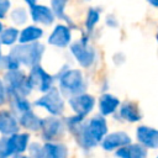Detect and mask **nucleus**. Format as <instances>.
Wrapping results in <instances>:
<instances>
[{
	"instance_id": "f257e3e1",
	"label": "nucleus",
	"mask_w": 158,
	"mask_h": 158,
	"mask_svg": "<svg viewBox=\"0 0 158 158\" xmlns=\"http://www.w3.org/2000/svg\"><path fill=\"white\" fill-rule=\"evenodd\" d=\"M43 52H44L43 44L38 42H28V43H21L14 47L10 52V56L25 65L33 67L38 64Z\"/></svg>"
},
{
	"instance_id": "f03ea898",
	"label": "nucleus",
	"mask_w": 158,
	"mask_h": 158,
	"mask_svg": "<svg viewBox=\"0 0 158 158\" xmlns=\"http://www.w3.org/2000/svg\"><path fill=\"white\" fill-rule=\"evenodd\" d=\"M58 78L60 90L65 95L73 96L83 93L85 89L83 74L79 69H63L60 74H58Z\"/></svg>"
},
{
	"instance_id": "7ed1b4c3",
	"label": "nucleus",
	"mask_w": 158,
	"mask_h": 158,
	"mask_svg": "<svg viewBox=\"0 0 158 158\" xmlns=\"http://www.w3.org/2000/svg\"><path fill=\"white\" fill-rule=\"evenodd\" d=\"M5 83L7 93H15L22 96H27L31 93V89H33L28 78H26L19 69L9 70L5 74Z\"/></svg>"
},
{
	"instance_id": "20e7f679",
	"label": "nucleus",
	"mask_w": 158,
	"mask_h": 158,
	"mask_svg": "<svg viewBox=\"0 0 158 158\" xmlns=\"http://www.w3.org/2000/svg\"><path fill=\"white\" fill-rule=\"evenodd\" d=\"M30 136L27 133L15 135L12 133L11 137H4L0 139V157H7L10 154H19L22 153L27 148Z\"/></svg>"
},
{
	"instance_id": "39448f33",
	"label": "nucleus",
	"mask_w": 158,
	"mask_h": 158,
	"mask_svg": "<svg viewBox=\"0 0 158 158\" xmlns=\"http://www.w3.org/2000/svg\"><path fill=\"white\" fill-rule=\"evenodd\" d=\"M35 105L44 107L48 112H51L54 116L60 115L64 110V101L56 88H51L48 91H46V94L42 98H40L35 102Z\"/></svg>"
},
{
	"instance_id": "423d86ee",
	"label": "nucleus",
	"mask_w": 158,
	"mask_h": 158,
	"mask_svg": "<svg viewBox=\"0 0 158 158\" xmlns=\"http://www.w3.org/2000/svg\"><path fill=\"white\" fill-rule=\"evenodd\" d=\"M70 51L72 53L74 54L75 59L78 60V63L81 65V67H90L94 60H95V51L91 46L88 44V38L86 37H83L81 41H78V42H74L72 46H70Z\"/></svg>"
},
{
	"instance_id": "0eeeda50",
	"label": "nucleus",
	"mask_w": 158,
	"mask_h": 158,
	"mask_svg": "<svg viewBox=\"0 0 158 158\" xmlns=\"http://www.w3.org/2000/svg\"><path fill=\"white\" fill-rule=\"evenodd\" d=\"M28 80H30L32 88H36L40 91H48L52 88L53 77L49 75L47 72H44L38 64H36L31 69Z\"/></svg>"
},
{
	"instance_id": "6e6552de",
	"label": "nucleus",
	"mask_w": 158,
	"mask_h": 158,
	"mask_svg": "<svg viewBox=\"0 0 158 158\" xmlns=\"http://www.w3.org/2000/svg\"><path fill=\"white\" fill-rule=\"evenodd\" d=\"M69 105L72 106V109L77 115L86 116L93 110L95 105V99L91 95L80 93L69 98Z\"/></svg>"
},
{
	"instance_id": "1a4fd4ad",
	"label": "nucleus",
	"mask_w": 158,
	"mask_h": 158,
	"mask_svg": "<svg viewBox=\"0 0 158 158\" xmlns=\"http://www.w3.org/2000/svg\"><path fill=\"white\" fill-rule=\"evenodd\" d=\"M42 136L46 141H52L58 138L64 132L63 122L57 117H47L42 120Z\"/></svg>"
},
{
	"instance_id": "9d476101",
	"label": "nucleus",
	"mask_w": 158,
	"mask_h": 158,
	"mask_svg": "<svg viewBox=\"0 0 158 158\" xmlns=\"http://www.w3.org/2000/svg\"><path fill=\"white\" fill-rule=\"evenodd\" d=\"M137 138L146 148H158V130L147 126H139L136 131Z\"/></svg>"
},
{
	"instance_id": "9b49d317",
	"label": "nucleus",
	"mask_w": 158,
	"mask_h": 158,
	"mask_svg": "<svg viewBox=\"0 0 158 158\" xmlns=\"http://www.w3.org/2000/svg\"><path fill=\"white\" fill-rule=\"evenodd\" d=\"M128 143H131V138L127 133H125V132H112L102 139V148L106 149V151H112L115 148L126 146Z\"/></svg>"
},
{
	"instance_id": "f8f14e48",
	"label": "nucleus",
	"mask_w": 158,
	"mask_h": 158,
	"mask_svg": "<svg viewBox=\"0 0 158 158\" xmlns=\"http://www.w3.org/2000/svg\"><path fill=\"white\" fill-rule=\"evenodd\" d=\"M48 42L57 47H65L70 42V27L64 25H57L52 35L48 38Z\"/></svg>"
},
{
	"instance_id": "ddd939ff",
	"label": "nucleus",
	"mask_w": 158,
	"mask_h": 158,
	"mask_svg": "<svg viewBox=\"0 0 158 158\" xmlns=\"http://www.w3.org/2000/svg\"><path fill=\"white\" fill-rule=\"evenodd\" d=\"M31 16L35 22H40L43 25H51L54 20L53 10H51L43 5H32L31 6Z\"/></svg>"
},
{
	"instance_id": "4468645a",
	"label": "nucleus",
	"mask_w": 158,
	"mask_h": 158,
	"mask_svg": "<svg viewBox=\"0 0 158 158\" xmlns=\"http://www.w3.org/2000/svg\"><path fill=\"white\" fill-rule=\"evenodd\" d=\"M88 128L91 133V136L94 137V139L99 143L104 136L107 132V125H106V120L102 116H94L89 123H88Z\"/></svg>"
},
{
	"instance_id": "2eb2a0df",
	"label": "nucleus",
	"mask_w": 158,
	"mask_h": 158,
	"mask_svg": "<svg viewBox=\"0 0 158 158\" xmlns=\"http://www.w3.org/2000/svg\"><path fill=\"white\" fill-rule=\"evenodd\" d=\"M77 138V142L79 143V146H81L84 149H89L93 148L98 144V142L94 139V137L91 136L89 128H88V123H84L73 133Z\"/></svg>"
},
{
	"instance_id": "dca6fc26",
	"label": "nucleus",
	"mask_w": 158,
	"mask_h": 158,
	"mask_svg": "<svg viewBox=\"0 0 158 158\" xmlns=\"http://www.w3.org/2000/svg\"><path fill=\"white\" fill-rule=\"evenodd\" d=\"M117 157L122 158H144L147 156L146 147L142 144H126L120 147V149L116 152Z\"/></svg>"
},
{
	"instance_id": "f3484780",
	"label": "nucleus",
	"mask_w": 158,
	"mask_h": 158,
	"mask_svg": "<svg viewBox=\"0 0 158 158\" xmlns=\"http://www.w3.org/2000/svg\"><path fill=\"white\" fill-rule=\"evenodd\" d=\"M19 130L15 116L9 111H0V132L5 135L16 133Z\"/></svg>"
},
{
	"instance_id": "a211bd4d",
	"label": "nucleus",
	"mask_w": 158,
	"mask_h": 158,
	"mask_svg": "<svg viewBox=\"0 0 158 158\" xmlns=\"http://www.w3.org/2000/svg\"><path fill=\"white\" fill-rule=\"evenodd\" d=\"M118 99L111 94H104L99 100V107L100 112L102 115H110L116 111L118 106Z\"/></svg>"
},
{
	"instance_id": "6ab92c4d",
	"label": "nucleus",
	"mask_w": 158,
	"mask_h": 158,
	"mask_svg": "<svg viewBox=\"0 0 158 158\" xmlns=\"http://www.w3.org/2000/svg\"><path fill=\"white\" fill-rule=\"evenodd\" d=\"M68 151L67 147L62 143L48 142L43 146V157L48 158H64L67 157Z\"/></svg>"
},
{
	"instance_id": "aec40b11",
	"label": "nucleus",
	"mask_w": 158,
	"mask_h": 158,
	"mask_svg": "<svg viewBox=\"0 0 158 158\" xmlns=\"http://www.w3.org/2000/svg\"><path fill=\"white\" fill-rule=\"evenodd\" d=\"M120 116L128 122H137L141 120V114H139L137 105L133 102H128V101L122 104L120 109Z\"/></svg>"
},
{
	"instance_id": "412c9836",
	"label": "nucleus",
	"mask_w": 158,
	"mask_h": 158,
	"mask_svg": "<svg viewBox=\"0 0 158 158\" xmlns=\"http://www.w3.org/2000/svg\"><path fill=\"white\" fill-rule=\"evenodd\" d=\"M20 123L23 127L28 128V130L37 131L42 126V120L38 116H36L31 110H27V111H25V112L21 114V116H20Z\"/></svg>"
},
{
	"instance_id": "4be33fe9",
	"label": "nucleus",
	"mask_w": 158,
	"mask_h": 158,
	"mask_svg": "<svg viewBox=\"0 0 158 158\" xmlns=\"http://www.w3.org/2000/svg\"><path fill=\"white\" fill-rule=\"evenodd\" d=\"M43 35V31L40 27L36 26H28L25 30H22V32L20 33V38L19 41L21 43H28V42H35L36 40H38L41 36Z\"/></svg>"
},
{
	"instance_id": "5701e85b",
	"label": "nucleus",
	"mask_w": 158,
	"mask_h": 158,
	"mask_svg": "<svg viewBox=\"0 0 158 158\" xmlns=\"http://www.w3.org/2000/svg\"><path fill=\"white\" fill-rule=\"evenodd\" d=\"M10 98H11V105L14 109H16L19 112H25L27 110L31 109V105L30 102L25 99V96L22 95H19V94H15V93H9Z\"/></svg>"
},
{
	"instance_id": "b1692460",
	"label": "nucleus",
	"mask_w": 158,
	"mask_h": 158,
	"mask_svg": "<svg viewBox=\"0 0 158 158\" xmlns=\"http://www.w3.org/2000/svg\"><path fill=\"white\" fill-rule=\"evenodd\" d=\"M67 1L68 0H52V10H53L56 16H58L60 19H64L67 22L70 23V19H68L64 15V7L67 5Z\"/></svg>"
},
{
	"instance_id": "393cba45",
	"label": "nucleus",
	"mask_w": 158,
	"mask_h": 158,
	"mask_svg": "<svg viewBox=\"0 0 158 158\" xmlns=\"http://www.w3.org/2000/svg\"><path fill=\"white\" fill-rule=\"evenodd\" d=\"M17 36H19V31L14 27H9L5 31H1L0 40L4 44H12L17 40Z\"/></svg>"
},
{
	"instance_id": "a878e982",
	"label": "nucleus",
	"mask_w": 158,
	"mask_h": 158,
	"mask_svg": "<svg viewBox=\"0 0 158 158\" xmlns=\"http://www.w3.org/2000/svg\"><path fill=\"white\" fill-rule=\"evenodd\" d=\"M99 19H100V11L98 9H94V7L89 9L88 16H86V21H85V26H86L88 31H91L94 28V26L98 23Z\"/></svg>"
},
{
	"instance_id": "bb28decb",
	"label": "nucleus",
	"mask_w": 158,
	"mask_h": 158,
	"mask_svg": "<svg viewBox=\"0 0 158 158\" xmlns=\"http://www.w3.org/2000/svg\"><path fill=\"white\" fill-rule=\"evenodd\" d=\"M11 19H12V21H14L15 23H17V25H22L23 22H26V20H27V15H26V12H25L23 9H16V10L12 11V14H11Z\"/></svg>"
},
{
	"instance_id": "cd10ccee",
	"label": "nucleus",
	"mask_w": 158,
	"mask_h": 158,
	"mask_svg": "<svg viewBox=\"0 0 158 158\" xmlns=\"http://www.w3.org/2000/svg\"><path fill=\"white\" fill-rule=\"evenodd\" d=\"M30 154L35 157H43V147H41L38 143L30 144Z\"/></svg>"
},
{
	"instance_id": "c85d7f7f",
	"label": "nucleus",
	"mask_w": 158,
	"mask_h": 158,
	"mask_svg": "<svg viewBox=\"0 0 158 158\" xmlns=\"http://www.w3.org/2000/svg\"><path fill=\"white\" fill-rule=\"evenodd\" d=\"M9 7H10V1L9 0H0V17L5 16Z\"/></svg>"
},
{
	"instance_id": "c756f323",
	"label": "nucleus",
	"mask_w": 158,
	"mask_h": 158,
	"mask_svg": "<svg viewBox=\"0 0 158 158\" xmlns=\"http://www.w3.org/2000/svg\"><path fill=\"white\" fill-rule=\"evenodd\" d=\"M6 100V88L4 85V83L0 80V105H2Z\"/></svg>"
},
{
	"instance_id": "7c9ffc66",
	"label": "nucleus",
	"mask_w": 158,
	"mask_h": 158,
	"mask_svg": "<svg viewBox=\"0 0 158 158\" xmlns=\"http://www.w3.org/2000/svg\"><path fill=\"white\" fill-rule=\"evenodd\" d=\"M148 2L153 6H158V0H148Z\"/></svg>"
},
{
	"instance_id": "2f4dec72",
	"label": "nucleus",
	"mask_w": 158,
	"mask_h": 158,
	"mask_svg": "<svg viewBox=\"0 0 158 158\" xmlns=\"http://www.w3.org/2000/svg\"><path fill=\"white\" fill-rule=\"evenodd\" d=\"M30 6H32V5H35V2H36V0H25Z\"/></svg>"
},
{
	"instance_id": "473e14b6",
	"label": "nucleus",
	"mask_w": 158,
	"mask_h": 158,
	"mask_svg": "<svg viewBox=\"0 0 158 158\" xmlns=\"http://www.w3.org/2000/svg\"><path fill=\"white\" fill-rule=\"evenodd\" d=\"M1 31H2V25L0 23V33H1Z\"/></svg>"
},
{
	"instance_id": "72a5a7b5",
	"label": "nucleus",
	"mask_w": 158,
	"mask_h": 158,
	"mask_svg": "<svg viewBox=\"0 0 158 158\" xmlns=\"http://www.w3.org/2000/svg\"><path fill=\"white\" fill-rule=\"evenodd\" d=\"M157 41H158V35H157Z\"/></svg>"
}]
</instances>
